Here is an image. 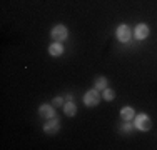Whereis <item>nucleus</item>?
Returning a JSON list of instances; mask_svg holds the SVG:
<instances>
[{"label": "nucleus", "mask_w": 157, "mask_h": 150, "mask_svg": "<svg viewBox=\"0 0 157 150\" xmlns=\"http://www.w3.org/2000/svg\"><path fill=\"white\" fill-rule=\"evenodd\" d=\"M136 127L139 130H142V132H149L152 129V120L149 118V115L139 114V115H136Z\"/></svg>", "instance_id": "obj_1"}, {"label": "nucleus", "mask_w": 157, "mask_h": 150, "mask_svg": "<svg viewBox=\"0 0 157 150\" xmlns=\"http://www.w3.org/2000/svg\"><path fill=\"white\" fill-rule=\"evenodd\" d=\"M50 35H52V39H54L55 42H62V40H67V37H69V30H67L65 25H55V27L52 28Z\"/></svg>", "instance_id": "obj_2"}, {"label": "nucleus", "mask_w": 157, "mask_h": 150, "mask_svg": "<svg viewBox=\"0 0 157 150\" xmlns=\"http://www.w3.org/2000/svg\"><path fill=\"white\" fill-rule=\"evenodd\" d=\"M100 102V93L99 90H89L87 93L84 95V103L87 105V107H95V105H99Z\"/></svg>", "instance_id": "obj_3"}, {"label": "nucleus", "mask_w": 157, "mask_h": 150, "mask_svg": "<svg viewBox=\"0 0 157 150\" xmlns=\"http://www.w3.org/2000/svg\"><path fill=\"white\" fill-rule=\"evenodd\" d=\"M130 37H132V32H130L129 25H125V24L119 25L117 27V40H121L122 43H125L130 40Z\"/></svg>", "instance_id": "obj_4"}, {"label": "nucleus", "mask_w": 157, "mask_h": 150, "mask_svg": "<svg viewBox=\"0 0 157 150\" xmlns=\"http://www.w3.org/2000/svg\"><path fill=\"white\" fill-rule=\"evenodd\" d=\"M59 129H60V122H59L57 118H48L47 120V123L44 125V130H45V133H48V135H55L59 132Z\"/></svg>", "instance_id": "obj_5"}, {"label": "nucleus", "mask_w": 157, "mask_h": 150, "mask_svg": "<svg viewBox=\"0 0 157 150\" xmlns=\"http://www.w3.org/2000/svg\"><path fill=\"white\" fill-rule=\"evenodd\" d=\"M39 115H40L42 118H45V120H48V118H54V117H55L54 105H47V103H44L42 107L39 108Z\"/></svg>", "instance_id": "obj_6"}, {"label": "nucleus", "mask_w": 157, "mask_h": 150, "mask_svg": "<svg viewBox=\"0 0 157 150\" xmlns=\"http://www.w3.org/2000/svg\"><path fill=\"white\" fill-rule=\"evenodd\" d=\"M134 35L137 37L139 40H145L149 37V27L145 24H139L136 27V32H134Z\"/></svg>", "instance_id": "obj_7"}, {"label": "nucleus", "mask_w": 157, "mask_h": 150, "mask_svg": "<svg viewBox=\"0 0 157 150\" xmlns=\"http://www.w3.org/2000/svg\"><path fill=\"white\" fill-rule=\"evenodd\" d=\"M121 118L124 122H130V120L136 118V114H134V108L132 107H124L121 110Z\"/></svg>", "instance_id": "obj_8"}, {"label": "nucleus", "mask_w": 157, "mask_h": 150, "mask_svg": "<svg viewBox=\"0 0 157 150\" xmlns=\"http://www.w3.org/2000/svg\"><path fill=\"white\" fill-rule=\"evenodd\" d=\"M48 54H50L52 57H60V55L63 54V47H62V43H60V42L52 43L50 47H48Z\"/></svg>", "instance_id": "obj_9"}, {"label": "nucleus", "mask_w": 157, "mask_h": 150, "mask_svg": "<svg viewBox=\"0 0 157 150\" xmlns=\"http://www.w3.org/2000/svg\"><path fill=\"white\" fill-rule=\"evenodd\" d=\"M63 114H65L67 117H74V115L77 114V107H75V103H74L72 100H69L67 103H63Z\"/></svg>", "instance_id": "obj_10"}, {"label": "nucleus", "mask_w": 157, "mask_h": 150, "mask_svg": "<svg viewBox=\"0 0 157 150\" xmlns=\"http://www.w3.org/2000/svg\"><path fill=\"white\" fill-rule=\"evenodd\" d=\"M94 85H95V90H105L107 88V78L105 77H97Z\"/></svg>", "instance_id": "obj_11"}, {"label": "nucleus", "mask_w": 157, "mask_h": 150, "mask_svg": "<svg viewBox=\"0 0 157 150\" xmlns=\"http://www.w3.org/2000/svg\"><path fill=\"white\" fill-rule=\"evenodd\" d=\"M115 99V92L112 88H105L104 90V100H107V102H110V100Z\"/></svg>", "instance_id": "obj_12"}, {"label": "nucleus", "mask_w": 157, "mask_h": 150, "mask_svg": "<svg viewBox=\"0 0 157 150\" xmlns=\"http://www.w3.org/2000/svg\"><path fill=\"white\" fill-rule=\"evenodd\" d=\"M52 105H54V107H62V105H63V99H62V97H55V99L52 100Z\"/></svg>", "instance_id": "obj_13"}, {"label": "nucleus", "mask_w": 157, "mask_h": 150, "mask_svg": "<svg viewBox=\"0 0 157 150\" xmlns=\"http://www.w3.org/2000/svg\"><path fill=\"white\" fill-rule=\"evenodd\" d=\"M122 130H124V132H130V130H132V125H130V122H125V125L122 127Z\"/></svg>", "instance_id": "obj_14"}]
</instances>
